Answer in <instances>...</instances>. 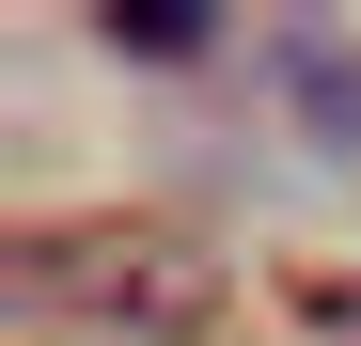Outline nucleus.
I'll return each instance as SVG.
<instances>
[{
  "label": "nucleus",
  "instance_id": "f257e3e1",
  "mask_svg": "<svg viewBox=\"0 0 361 346\" xmlns=\"http://www.w3.org/2000/svg\"><path fill=\"white\" fill-rule=\"evenodd\" d=\"M0 283H16V315H63V330H110V346H189V330H220V252L189 237V220H142V205L32 220Z\"/></svg>",
  "mask_w": 361,
  "mask_h": 346
},
{
  "label": "nucleus",
  "instance_id": "f03ea898",
  "mask_svg": "<svg viewBox=\"0 0 361 346\" xmlns=\"http://www.w3.org/2000/svg\"><path fill=\"white\" fill-rule=\"evenodd\" d=\"M94 32L126 47V64H204V47H220V16H204V0H110Z\"/></svg>",
  "mask_w": 361,
  "mask_h": 346
},
{
  "label": "nucleus",
  "instance_id": "7ed1b4c3",
  "mask_svg": "<svg viewBox=\"0 0 361 346\" xmlns=\"http://www.w3.org/2000/svg\"><path fill=\"white\" fill-rule=\"evenodd\" d=\"M283 315L314 346H361V268H283Z\"/></svg>",
  "mask_w": 361,
  "mask_h": 346
}]
</instances>
